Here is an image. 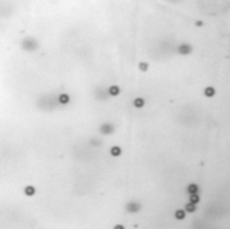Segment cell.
<instances>
[{
    "label": "cell",
    "instance_id": "obj_10",
    "mask_svg": "<svg viewBox=\"0 0 230 229\" xmlns=\"http://www.w3.org/2000/svg\"><path fill=\"white\" fill-rule=\"evenodd\" d=\"M144 104H146V101H144V98H141V97H137V98L133 100V105L136 106V108H143Z\"/></svg>",
    "mask_w": 230,
    "mask_h": 229
},
{
    "label": "cell",
    "instance_id": "obj_4",
    "mask_svg": "<svg viewBox=\"0 0 230 229\" xmlns=\"http://www.w3.org/2000/svg\"><path fill=\"white\" fill-rule=\"evenodd\" d=\"M191 50H192V47L190 46V44H187V43H182L181 46L178 47V53L182 54V55H187V54H190L191 53Z\"/></svg>",
    "mask_w": 230,
    "mask_h": 229
},
{
    "label": "cell",
    "instance_id": "obj_1",
    "mask_svg": "<svg viewBox=\"0 0 230 229\" xmlns=\"http://www.w3.org/2000/svg\"><path fill=\"white\" fill-rule=\"evenodd\" d=\"M20 46L26 51H36L39 49V43L34 38H26L20 42Z\"/></svg>",
    "mask_w": 230,
    "mask_h": 229
},
{
    "label": "cell",
    "instance_id": "obj_3",
    "mask_svg": "<svg viewBox=\"0 0 230 229\" xmlns=\"http://www.w3.org/2000/svg\"><path fill=\"white\" fill-rule=\"evenodd\" d=\"M100 132L104 133V135H109V133H113L114 132V127L112 124H102L100 127Z\"/></svg>",
    "mask_w": 230,
    "mask_h": 229
},
{
    "label": "cell",
    "instance_id": "obj_14",
    "mask_svg": "<svg viewBox=\"0 0 230 229\" xmlns=\"http://www.w3.org/2000/svg\"><path fill=\"white\" fill-rule=\"evenodd\" d=\"M199 201H201V198H199V195L197 193H194V194H191V197H190V202H192V203H198Z\"/></svg>",
    "mask_w": 230,
    "mask_h": 229
},
{
    "label": "cell",
    "instance_id": "obj_11",
    "mask_svg": "<svg viewBox=\"0 0 230 229\" xmlns=\"http://www.w3.org/2000/svg\"><path fill=\"white\" fill-rule=\"evenodd\" d=\"M203 93H205V96L206 97H213L214 94H215V89H214L213 86H207V88L205 89Z\"/></svg>",
    "mask_w": 230,
    "mask_h": 229
},
{
    "label": "cell",
    "instance_id": "obj_8",
    "mask_svg": "<svg viewBox=\"0 0 230 229\" xmlns=\"http://www.w3.org/2000/svg\"><path fill=\"white\" fill-rule=\"evenodd\" d=\"M35 187L34 186H31V185H28V186H26V187H24V194H26L27 197H32V195H34L35 194Z\"/></svg>",
    "mask_w": 230,
    "mask_h": 229
},
{
    "label": "cell",
    "instance_id": "obj_5",
    "mask_svg": "<svg viewBox=\"0 0 230 229\" xmlns=\"http://www.w3.org/2000/svg\"><path fill=\"white\" fill-rule=\"evenodd\" d=\"M58 103L61 104V105H67V104L70 103V96L67 93H61L58 96Z\"/></svg>",
    "mask_w": 230,
    "mask_h": 229
},
{
    "label": "cell",
    "instance_id": "obj_7",
    "mask_svg": "<svg viewBox=\"0 0 230 229\" xmlns=\"http://www.w3.org/2000/svg\"><path fill=\"white\" fill-rule=\"evenodd\" d=\"M111 155H112V156H114V158L120 156V155H121V147H119V146H113V147L111 148Z\"/></svg>",
    "mask_w": 230,
    "mask_h": 229
},
{
    "label": "cell",
    "instance_id": "obj_13",
    "mask_svg": "<svg viewBox=\"0 0 230 229\" xmlns=\"http://www.w3.org/2000/svg\"><path fill=\"white\" fill-rule=\"evenodd\" d=\"M175 217L178 218V220H183L186 217V210H176L175 211Z\"/></svg>",
    "mask_w": 230,
    "mask_h": 229
},
{
    "label": "cell",
    "instance_id": "obj_6",
    "mask_svg": "<svg viewBox=\"0 0 230 229\" xmlns=\"http://www.w3.org/2000/svg\"><path fill=\"white\" fill-rule=\"evenodd\" d=\"M108 93L111 94V96H119L120 94V88L117 85H112V86H109V89H108Z\"/></svg>",
    "mask_w": 230,
    "mask_h": 229
},
{
    "label": "cell",
    "instance_id": "obj_12",
    "mask_svg": "<svg viewBox=\"0 0 230 229\" xmlns=\"http://www.w3.org/2000/svg\"><path fill=\"white\" fill-rule=\"evenodd\" d=\"M186 211H189V213H194V211L197 210V205L195 203H192V202H189L186 205V209H184Z\"/></svg>",
    "mask_w": 230,
    "mask_h": 229
},
{
    "label": "cell",
    "instance_id": "obj_15",
    "mask_svg": "<svg viewBox=\"0 0 230 229\" xmlns=\"http://www.w3.org/2000/svg\"><path fill=\"white\" fill-rule=\"evenodd\" d=\"M139 69H140V71H147L148 70V63H147V62H140Z\"/></svg>",
    "mask_w": 230,
    "mask_h": 229
},
{
    "label": "cell",
    "instance_id": "obj_2",
    "mask_svg": "<svg viewBox=\"0 0 230 229\" xmlns=\"http://www.w3.org/2000/svg\"><path fill=\"white\" fill-rule=\"evenodd\" d=\"M125 208H127V210H128L129 213H137V211L141 209V205H140L139 202H133V201H132V202L127 203Z\"/></svg>",
    "mask_w": 230,
    "mask_h": 229
},
{
    "label": "cell",
    "instance_id": "obj_16",
    "mask_svg": "<svg viewBox=\"0 0 230 229\" xmlns=\"http://www.w3.org/2000/svg\"><path fill=\"white\" fill-rule=\"evenodd\" d=\"M195 24H197V26H202V24H203V23H202V22H201V20H198V22H197V23H195Z\"/></svg>",
    "mask_w": 230,
    "mask_h": 229
},
{
    "label": "cell",
    "instance_id": "obj_9",
    "mask_svg": "<svg viewBox=\"0 0 230 229\" xmlns=\"http://www.w3.org/2000/svg\"><path fill=\"white\" fill-rule=\"evenodd\" d=\"M198 190H199V186L197 185V183H190V185L187 186V191H189L190 194L198 193Z\"/></svg>",
    "mask_w": 230,
    "mask_h": 229
}]
</instances>
